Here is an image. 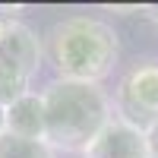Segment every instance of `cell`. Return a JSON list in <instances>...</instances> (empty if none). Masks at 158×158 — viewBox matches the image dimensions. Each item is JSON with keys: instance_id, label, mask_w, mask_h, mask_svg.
<instances>
[{"instance_id": "obj_1", "label": "cell", "mask_w": 158, "mask_h": 158, "mask_svg": "<svg viewBox=\"0 0 158 158\" xmlns=\"http://www.w3.org/2000/svg\"><path fill=\"white\" fill-rule=\"evenodd\" d=\"M44 142L54 152H85L108 120L114 104L95 82L57 79L44 92Z\"/></svg>"}, {"instance_id": "obj_2", "label": "cell", "mask_w": 158, "mask_h": 158, "mask_svg": "<svg viewBox=\"0 0 158 158\" xmlns=\"http://www.w3.org/2000/svg\"><path fill=\"white\" fill-rule=\"evenodd\" d=\"M48 54L60 79L101 85V79H108L117 63L120 41L114 25H108L104 19L70 16L51 29Z\"/></svg>"}, {"instance_id": "obj_3", "label": "cell", "mask_w": 158, "mask_h": 158, "mask_svg": "<svg viewBox=\"0 0 158 158\" xmlns=\"http://www.w3.org/2000/svg\"><path fill=\"white\" fill-rule=\"evenodd\" d=\"M41 38H38L25 22L13 19L0 41V104H13L32 92V79L41 67Z\"/></svg>"}, {"instance_id": "obj_4", "label": "cell", "mask_w": 158, "mask_h": 158, "mask_svg": "<svg viewBox=\"0 0 158 158\" xmlns=\"http://www.w3.org/2000/svg\"><path fill=\"white\" fill-rule=\"evenodd\" d=\"M114 111L120 120L149 130L158 120V63H136L114 92Z\"/></svg>"}, {"instance_id": "obj_5", "label": "cell", "mask_w": 158, "mask_h": 158, "mask_svg": "<svg viewBox=\"0 0 158 158\" xmlns=\"http://www.w3.org/2000/svg\"><path fill=\"white\" fill-rule=\"evenodd\" d=\"M82 158H149L146 130L127 123V120H120L114 114L108 120V127L89 142Z\"/></svg>"}, {"instance_id": "obj_6", "label": "cell", "mask_w": 158, "mask_h": 158, "mask_svg": "<svg viewBox=\"0 0 158 158\" xmlns=\"http://www.w3.org/2000/svg\"><path fill=\"white\" fill-rule=\"evenodd\" d=\"M6 133L22 139H44V95L25 92L6 104Z\"/></svg>"}, {"instance_id": "obj_7", "label": "cell", "mask_w": 158, "mask_h": 158, "mask_svg": "<svg viewBox=\"0 0 158 158\" xmlns=\"http://www.w3.org/2000/svg\"><path fill=\"white\" fill-rule=\"evenodd\" d=\"M0 158H54V149L44 139H22L3 133L0 136Z\"/></svg>"}, {"instance_id": "obj_8", "label": "cell", "mask_w": 158, "mask_h": 158, "mask_svg": "<svg viewBox=\"0 0 158 158\" xmlns=\"http://www.w3.org/2000/svg\"><path fill=\"white\" fill-rule=\"evenodd\" d=\"M146 142H149V158H158V120L146 130Z\"/></svg>"}, {"instance_id": "obj_9", "label": "cell", "mask_w": 158, "mask_h": 158, "mask_svg": "<svg viewBox=\"0 0 158 158\" xmlns=\"http://www.w3.org/2000/svg\"><path fill=\"white\" fill-rule=\"evenodd\" d=\"M10 22H13V16L0 13V41H3V35H6V29H10Z\"/></svg>"}, {"instance_id": "obj_10", "label": "cell", "mask_w": 158, "mask_h": 158, "mask_svg": "<svg viewBox=\"0 0 158 158\" xmlns=\"http://www.w3.org/2000/svg\"><path fill=\"white\" fill-rule=\"evenodd\" d=\"M3 133H6V108L0 104V136H3Z\"/></svg>"}]
</instances>
